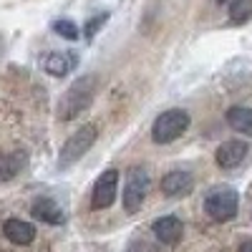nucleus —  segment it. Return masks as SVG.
I'll return each mask as SVG.
<instances>
[{
    "label": "nucleus",
    "mask_w": 252,
    "mask_h": 252,
    "mask_svg": "<svg viewBox=\"0 0 252 252\" xmlns=\"http://www.w3.org/2000/svg\"><path fill=\"white\" fill-rule=\"evenodd\" d=\"M76 53H48L43 61V71L51 76H68L76 68Z\"/></svg>",
    "instance_id": "f8f14e48"
},
{
    "label": "nucleus",
    "mask_w": 252,
    "mask_h": 252,
    "mask_svg": "<svg viewBox=\"0 0 252 252\" xmlns=\"http://www.w3.org/2000/svg\"><path fill=\"white\" fill-rule=\"evenodd\" d=\"M98 139V126L96 124H83L76 134H71L66 139V144L61 146L58 154V169H71L76 161H81L89 154V149L96 144Z\"/></svg>",
    "instance_id": "f03ea898"
},
{
    "label": "nucleus",
    "mask_w": 252,
    "mask_h": 252,
    "mask_svg": "<svg viewBox=\"0 0 252 252\" xmlns=\"http://www.w3.org/2000/svg\"><path fill=\"white\" fill-rule=\"evenodd\" d=\"M106 20H109V13H98V15H94V18L89 20V23L83 26V35H86V38H94V35H96V31H98L103 23H106Z\"/></svg>",
    "instance_id": "f3484780"
},
{
    "label": "nucleus",
    "mask_w": 252,
    "mask_h": 252,
    "mask_svg": "<svg viewBox=\"0 0 252 252\" xmlns=\"http://www.w3.org/2000/svg\"><path fill=\"white\" fill-rule=\"evenodd\" d=\"M189 129V114L184 109H169L154 119L152 124V139L157 144H172Z\"/></svg>",
    "instance_id": "7ed1b4c3"
},
{
    "label": "nucleus",
    "mask_w": 252,
    "mask_h": 252,
    "mask_svg": "<svg viewBox=\"0 0 252 252\" xmlns=\"http://www.w3.org/2000/svg\"><path fill=\"white\" fill-rule=\"evenodd\" d=\"M227 124L229 129L242 134V136H252V109L247 106H232L227 111Z\"/></svg>",
    "instance_id": "ddd939ff"
},
{
    "label": "nucleus",
    "mask_w": 252,
    "mask_h": 252,
    "mask_svg": "<svg viewBox=\"0 0 252 252\" xmlns=\"http://www.w3.org/2000/svg\"><path fill=\"white\" fill-rule=\"evenodd\" d=\"M240 252H252V242H250V240L242 242V245H240Z\"/></svg>",
    "instance_id": "a211bd4d"
},
{
    "label": "nucleus",
    "mask_w": 252,
    "mask_h": 252,
    "mask_svg": "<svg viewBox=\"0 0 252 252\" xmlns=\"http://www.w3.org/2000/svg\"><path fill=\"white\" fill-rule=\"evenodd\" d=\"M3 235L13 242V245H31L35 240V227L26 220H5L3 224Z\"/></svg>",
    "instance_id": "9b49d317"
},
{
    "label": "nucleus",
    "mask_w": 252,
    "mask_h": 252,
    "mask_svg": "<svg viewBox=\"0 0 252 252\" xmlns=\"http://www.w3.org/2000/svg\"><path fill=\"white\" fill-rule=\"evenodd\" d=\"M247 152H250V149H247L245 141H237V139L224 141V144H220V149H217V154H215L217 166H220V169H237V166L245 161Z\"/></svg>",
    "instance_id": "0eeeda50"
},
{
    "label": "nucleus",
    "mask_w": 252,
    "mask_h": 252,
    "mask_svg": "<svg viewBox=\"0 0 252 252\" xmlns=\"http://www.w3.org/2000/svg\"><path fill=\"white\" fill-rule=\"evenodd\" d=\"M146 192H149V174H146L144 166L134 164L129 166V172H126V184H124V209L129 215H136L144 199H146Z\"/></svg>",
    "instance_id": "39448f33"
},
{
    "label": "nucleus",
    "mask_w": 252,
    "mask_h": 252,
    "mask_svg": "<svg viewBox=\"0 0 252 252\" xmlns=\"http://www.w3.org/2000/svg\"><path fill=\"white\" fill-rule=\"evenodd\" d=\"M53 31L58 35H63V38H68V40H78L81 38V31H78V26L73 23V20H56Z\"/></svg>",
    "instance_id": "2eb2a0df"
},
{
    "label": "nucleus",
    "mask_w": 252,
    "mask_h": 252,
    "mask_svg": "<svg viewBox=\"0 0 252 252\" xmlns=\"http://www.w3.org/2000/svg\"><path fill=\"white\" fill-rule=\"evenodd\" d=\"M152 232H154V237H157L161 245H177V242L182 240V235H184V224H182L179 217L166 215V217L154 220Z\"/></svg>",
    "instance_id": "6e6552de"
},
{
    "label": "nucleus",
    "mask_w": 252,
    "mask_h": 252,
    "mask_svg": "<svg viewBox=\"0 0 252 252\" xmlns=\"http://www.w3.org/2000/svg\"><path fill=\"white\" fill-rule=\"evenodd\" d=\"M192 189H194V177L189 174V172H169L164 179H161V192L166 197H172V199H179V197H187V194H192Z\"/></svg>",
    "instance_id": "1a4fd4ad"
},
{
    "label": "nucleus",
    "mask_w": 252,
    "mask_h": 252,
    "mask_svg": "<svg viewBox=\"0 0 252 252\" xmlns=\"http://www.w3.org/2000/svg\"><path fill=\"white\" fill-rule=\"evenodd\" d=\"M220 5H227L229 8V13L235 15V20H240V18H247V13L252 10V5L247 3V0H217Z\"/></svg>",
    "instance_id": "dca6fc26"
},
{
    "label": "nucleus",
    "mask_w": 252,
    "mask_h": 252,
    "mask_svg": "<svg viewBox=\"0 0 252 252\" xmlns=\"http://www.w3.org/2000/svg\"><path fill=\"white\" fill-rule=\"evenodd\" d=\"M31 215L40 222H46V224H63L66 222V212L61 209V204L51 197H40L33 202L31 207Z\"/></svg>",
    "instance_id": "9d476101"
},
{
    "label": "nucleus",
    "mask_w": 252,
    "mask_h": 252,
    "mask_svg": "<svg viewBox=\"0 0 252 252\" xmlns=\"http://www.w3.org/2000/svg\"><path fill=\"white\" fill-rule=\"evenodd\" d=\"M204 209L207 215L212 217L215 222H229L237 217L240 209V194L235 192L232 187H217L207 194L204 199Z\"/></svg>",
    "instance_id": "20e7f679"
},
{
    "label": "nucleus",
    "mask_w": 252,
    "mask_h": 252,
    "mask_svg": "<svg viewBox=\"0 0 252 252\" xmlns=\"http://www.w3.org/2000/svg\"><path fill=\"white\" fill-rule=\"evenodd\" d=\"M28 157L26 152H10V154H3L0 157V179L3 182H10L13 177L20 174V169L26 166Z\"/></svg>",
    "instance_id": "4468645a"
},
{
    "label": "nucleus",
    "mask_w": 252,
    "mask_h": 252,
    "mask_svg": "<svg viewBox=\"0 0 252 252\" xmlns=\"http://www.w3.org/2000/svg\"><path fill=\"white\" fill-rule=\"evenodd\" d=\"M119 194V172L106 169L94 184V194H91V207L94 209H109L116 202Z\"/></svg>",
    "instance_id": "423d86ee"
},
{
    "label": "nucleus",
    "mask_w": 252,
    "mask_h": 252,
    "mask_svg": "<svg viewBox=\"0 0 252 252\" xmlns=\"http://www.w3.org/2000/svg\"><path fill=\"white\" fill-rule=\"evenodd\" d=\"M96 91H98V76L96 73H86V76L76 78L58 101V119L71 121V119L81 116L94 103Z\"/></svg>",
    "instance_id": "f257e3e1"
}]
</instances>
